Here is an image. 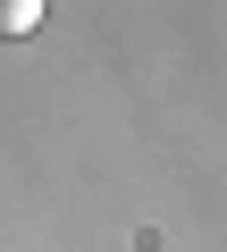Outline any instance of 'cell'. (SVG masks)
Masks as SVG:
<instances>
[{
    "instance_id": "obj_1",
    "label": "cell",
    "mask_w": 227,
    "mask_h": 252,
    "mask_svg": "<svg viewBox=\"0 0 227 252\" xmlns=\"http://www.w3.org/2000/svg\"><path fill=\"white\" fill-rule=\"evenodd\" d=\"M42 26V0H0V42H26Z\"/></svg>"
}]
</instances>
